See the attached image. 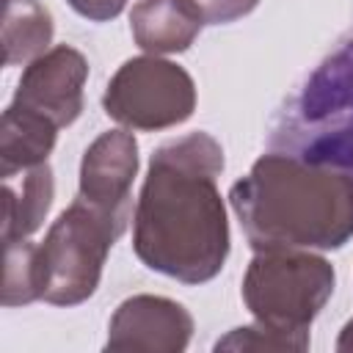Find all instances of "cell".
Instances as JSON below:
<instances>
[{
    "label": "cell",
    "instance_id": "16",
    "mask_svg": "<svg viewBox=\"0 0 353 353\" xmlns=\"http://www.w3.org/2000/svg\"><path fill=\"white\" fill-rule=\"evenodd\" d=\"M196 3L201 6L204 19L210 25H226V22H234L251 14L259 0H196Z\"/></svg>",
    "mask_w": 353,
    "mask_h": 353
},
{
    "label": "cell",
    "instance_id": "15",
    "mask_svg": "<svg viewBox=\"0 0 353 353\" xmlns=\"http://www.w3.org/2000/svg\"><path fill=\"white\" fill-rule=\"evenodd\" d=\"M306 347H309V342L279 334V331H273L262 323L234 328L223 339L215 342V350H298L301 353Z\"/></svg>",
    "mask_w": 353,
    "mask_h": 353
},
{
    "label": "cell",
    "instance_id": "11",
    "mask_svg": "<svg viewBox=\"0 0 353 353\" xmlns=\"http://www.w3.org/2000/svg\"><path fill=\"white\" fill-rule=\"evenodd\" d=\"M52 168L47 163L3 176V243L28 240L52 207Z\"/></svg>",
    "mask_w": 353,
    "mask_h": 353
},
{
    "label": "cell",
    "instance_id": "7",
    "mask_svg": "<svg viewBox=\"0 0 353 353\" xmlns=\"http://www.w3.org/2000/svg\"><path fill=\"white\" fill-rule=\"evenodd\" d=\"M138 174V141L127 130L102 132L83 154L77 199L108 218L124 234L132 218V182Z\"/></svg>",
    "mask_w": 353,
    "mask_h": 353
},
{
    "label": "cell",
    "instance_id": "12",
    "mask_svg": "<svg viewBox=\"0 0 353 353\" xmlns=\"http://www.w3.org/2000/svg\"><path fill=\"white\" fill-rule=\"evenodd\" d=\"M58 130L61 127L47 116L11 102L0 121V176L47 163L55 149Z\"/></svg>",
    "mask_w": 353,
    "mask_h": 353
},
{
    "label": "cell",
    "instance_id": "8",
    "mask_svg": "<svg viewBox=\"0 0 353 353\" xmlns=\"http://www.w3.org/2000/svg\"><path fill=\"white\" fill-rule=\"evenodd\" d=\"M193 336L190 312L163 295L121 301L108 323L105 350L113 353H179Z\"/></svg>",
    "mask_w": 353,
    "mask_h": 353
},
{
    "label": "cell",
    "instance_id": "9",
    "mask_svg": "<svg viewBox=\"0 0 353 353\" xmlns=\"http://www.w3.org/2000/svg\"><path fill=\"white\" fill-rule=\"evenodd\" d=\"M85 77L88 61L83 52L69 44H55L25 66L11 102L47 116L58 127H69L83 110Z\"/></svg>",
    "mask_w": 353,
    "mask_h": 353
},
{
    "label": "cell",
    "instance_id": "2",
    "mask_svg": "<svg viewBox=\"0 0 353 353\" xmlns=\"http://www.w3.org/2000/svg\"><path fill=\"white\" fill-rule=\"evenodd\" d=\"M254 251H334L353 237V171L262 154L229 190Z\"/></svg>",
    "mask_w": 353,
    "mask_h": 353
},
{
    "label": "cell",
    "instance_id": "6",
    "mask_svg": "<svg viewBox=\"0 0 353 353\" xmlns=\"http://www.w3.org/2000/svg\"><path fill=\"white\" fill-rule=\"evenodd\" d=\"M105 113L130 130H168L196 110V83L174 61L141 55L124 61L102 94Z\"/></svg>",
    "mask_w": 353,
    "mask_h": 353
},
{
    "label": "cell",
    "instance_id": "17",
    "mask_svg": "<svg viewBox=\"0 0 353 353\" xmlns=\"http://www.w3.org/2000/svg\"><path fill=\"white\" fill-rule=\"evenodd\" d=\"M80 17L91 19V22H108V19H116L127 0H66Z\"/></svg>",
    "mask_w": 353,
    "mask_h": 353
},
{
    "label": "cell",
    "instance_id": "5",
    "mask_svg": "<svg viewBox=\"0 0 353 353\" xmlns=\"http://www.w3.org/2000/svg\"><path fill=\"white\" fill-rule=\"evenodd\" d=\"M121 234L97 210L74 199L36 245L39 301L52 306H77L88 301L102 279L110 245Z\"/></svg>",
    "mask_w": 353,
    "mask_h": 353
},
{
    "label": "cell",
    "instance_id": "10",
    "mask_svg": "<svg viewBox=\"0 0 353 353\" xmlns=\"http://www.w3.org/2000/svg\"><path fill=\"white\" fill-rule=\"evenodd\" d=\"M204 25L207 19L196 0H138L130 11L132 39L152 55L185 52Z\"/></svg>",
    "mask_w": 353,
    "mask_h": 353
},
{
    "label": "cell",
    "instance_id": "3",
    "mask_svg": "<svg viewBox=\"0 0 353 353\" xmlns=\"http://www.w3.org/2000/svg\"><path fill=\"white\" fill-rule=\"evenodd\" d=\"M270 149L303 163L353 171V36L287 97L270 127Z\"/></svg>",
    "mask_w": 353,
    "mask_h": 353
},
{
    "label": "cell",
    "instance_id": "18",
    "mask_svg": "<svg viewBox=\"0 0 353 353\" xmlns=\"http://www.w3.org/2000/svg\"><path fill=\"white\" fill-rule=\"evenodd\" d=\"M336 350H339V353H353V317H350V320L345 323V328L339 331Z\"/></svg>",
    "mask_w": 353,
    "mask_h": 353
},
{
    "label": "cell",
    "instance_id": "4",
    "mask_svg": "<svg viewBox=\"0 0 353 353\" xmlns=\"http://www.w3.org/2000/svg\"><path fill=\"white\" fill-rule=\"evenodd\" d=\"M334 284V265L320 254L256 251L243 276V301L256 323L309 342V328Z\"/></svg>",
    "mask_w": 353,
    "mask_h": 353
},
{
    "label": "cell",
    "instance_id": "1",
    "mask_svg": "<svg viewBox=\"0 0 353 353\" xmlns=\"http://www.w3.org/2000/svg\"><path fill=\"white\" fill-rule=\"evenodd\" d=\"M221 171L223 149L210 132L182 135L152 154L132 212V251L149 270L182 284L221 273L229 256Z\"/></svg>",
    "mask_w": 353,
    "mask_h": 353
},
{
    "label": "cell",
    "instance_id": "14",
    "mask_svg": "<svg viewBox=\"0 0 353 353\" xmlns=\"http://www.w3.org/2000/svg\"><path fill=\"white\" fill-rule=\"evenodd\" d=\"M39 301L36 290V243L17 240L6 243V276H3V306H25Z\"/></svg>",
    "mask_w": 353,
    "mask_h": 353
},
{
    "label": "cell",
    "instance_id": "13",
    "mask_svg": "<svg viewBox=\"0 0 353 353\" xmlns=\"http://www.w3.org/2000/svg\"><path fill=\"white\" fill-rule=\"evenodd\" d=\"M52 17L39 0H6L3 19V61L6 66L33 61L50 50Z\"/></svg>",
    "mask_w": 353,
    "mask_h": 353
}]
</instances>
